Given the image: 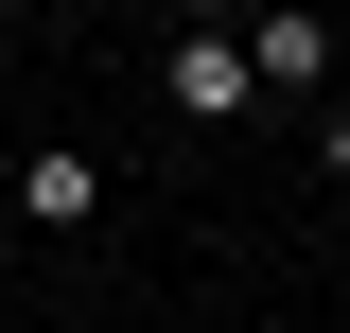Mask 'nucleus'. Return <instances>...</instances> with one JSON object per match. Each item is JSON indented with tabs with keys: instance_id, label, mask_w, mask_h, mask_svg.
<instances>
[{
	"instance_id": "7ed1b4c3",
	"label": "nucleus",
	"mask_w": 350,
	"mask_h": 333,
	"mask_svg": "<svg viewBox=\"0 0 350 333\" xmlns=\"http://www.w3.org/2000/svg\"><path fill=\"white\" fill-rule=\"evenodd\" d=\"M245 71H262V106H315V71H333V18H315V0H262V18H245Z\"/></svg>"
},
{
	"instance_id": "f03ea898",
	"label": "nucleus",
	"mask_w": 350,
	"mask_h": 333,
	"mask_svg": "<svg viewBox=\"0 0 350 333\" xmlns=\"http://www.w3.org/2000/svg\"><path fill=\"white\" fill-rule=\"evenodd\" d=\"M158 106H175V123H245V106H262V71H245V36H175V71H158Z\"/></svg>"
},
{
	"instance_id": "39448f33",
	"label": "nucleus",
	"mask_w": 350,
	"mask_h": 333,
	"mask_svg": "<svg viewBox=\"0 0 350 333\" xmlns=\"http://www.w3.org/2000/svg\"><path fill=\"white\" fill-rule=\"evenodd\" d=\"M0 263H18V210H0Z\"/></svg>"
},
{
	"instance_id": "20e7f679",
	"label": "nucleus",
	"mask_w": 350,
	"mask_h": 333,
	"mask_svg": "<svg viewBox=\"0 0 350 333\" xmlns=\"http://www.w3.org/2000/svg\"><path fill=\"white\" fill-rule=\"evenodd\" d=\"M175 36H245V0H175Z\"/></svg>"
},
{
	"instance_id": "f257e3e1",
	"label": "nucleus",
	"mask_w": 350,
	"mask_h": 333,
	"mask_svg": "<svg viewBox=\"0 0 350 333\" xmlns=\"http://www.w3.org/2000/svg\"><path fill=\"white\" fill-rule=\"evenodd\" d=\"M0 210H18V246H88V228H105V158H88V140H36Z\"/></svg>"
}]
</instances>
